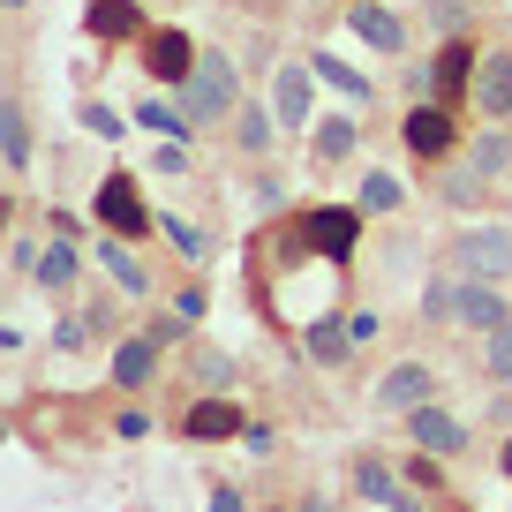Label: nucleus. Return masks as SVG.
I'll list each match as a JSON object with an SVG mask.
<instances>
[{
    "label": "nucleus",
    "instance_id": "nucleus-11",
    "mask_svg": "<svg viewBox=\"0 0 512 512\" xmlns=\"http://www.w3.org/2000/svg\"><path fill=\"white\" fill-rule=\"evenodd\" d=\"M452 136H460V128H452V106H430V98H422V106L400 121V144L415 151V159H445Z\"/></svg>",
    "mask_w": 512,
    "mask_h": 512
},
{
    "label": "nucleus",
    "instance_id": "nucleus-40",
    "mask_svg": "<svg viewBox=\"0 0 512 512\" xmlns=\"http://www.w3.org/2000/svg\"><path fill=\"white\" fill-rule=\"evenodd\" d=\"M302 512H324V497H309V505H302Z\"/></svg>",
    "mask_w": 512,
    "mask_h": 512
},
{
    "label": "nucleus",
    "instance_id": "nucleus-7",
    "mask_svg": "<svg viewBox=\"0 0 512 512\" xmlns=\"http://www.w3.org/2000/svg\"><path fill=\"white\" fill-rule=\"evenodd\" d=\"M354 234H362V211H309V219H294V249H324V256H339L347 264V249H354Z\"/></svg>",
    "mask_w": 512,
    "mask_h": 512
},
{
    "label": "nucleus",
    "instance_id": "nucleus-6",
    "mask_svg": "<svg viewBox=\"0 0 512 512\" xmlns=\"http://www.w3.org/2000/svg\"><path fill=\"white\" fill-rule=\"evenodd\" d=\"M369 400H377L384 415H415V407H430V400H437V369H430V362H400V369H384Z\"/></svg>",
    "mask_w": 512,
    "mask_h": 512
},
{
    "label": "nucleus",
    "instance_id": "nucleus-14",
    "mask_svg": "<svg viewBox=\"0 0 512 512\" xmlns=\"http://www.w3.org/2000/svg\"><path fill=\"white\" fill-rule=\"evenodd\" d=\"M460 324L467 332H505L512 324V309H505V294H497V279H460Z\"/></svg>",
    "mask_w": 512,
    "mask_h": 512
},
{
    "label": "nucleus",
    "instance_id": "nucleus-9",
    "mask_svg": "<svg viewBox=\"0 0 512 512\" xmlns=\"http://www.w3.org/2000/svg\"><path fill=\"white\" fill-rule=\"evenodd\" d=\"M347 31L362 38L369 53H407V16L384 8V0H347Z\"/></svg>",
    "mask_w": 512,
    "mask_h": 512
},
{
    "label": "nucleus",
    "instance_id": "nucleus-35",
    "mask_svg": "<svg viewBox=\"0 0 512 512\" xmlns=\"http://www.w3.org/2000/svg\"><path fill=\"white\" fill-rule=\"evenodd\" d=\"M174 317H181V324L204 317V287H181V294H174Z\"/></svg>",
    "mask_w": 512,
    "mask_h": 512
},
{
    "label": "nucleus",
    "instance_id": "nucleus-19",
    "mask_svg": "<svg viewBox=\"0 0 512 512\" xmlns=\"http://www.w3.org/2000/svg\"><path fill=\"white\" fill-rule=\"evenodd\" d=\"M151 369H159V332H136V339H121L113 347V384H151Z\"/></svg>",
    "mask_w": 512,
    "mask_h": 512
},
{
    "label": "nucleus",
    "instance_id": "nucleus-31",
    "mask_svg": "<svg viewBox=\"0 0 512 512\" xmlns=\"http://www.w3.org/2000/svg\"><path fill=\"white\" fill-rule=\"evenodd\" d=\"M159 226H166V241H174V249H181V256H189V264H204V256H211V241H204V234H196V226H189V219H181V211H174V219H159Z\"/></svg>",
    "mask_w": 512,
    "mask_h": 512
},
{
    "label": "nucleus",
    "instance_id": "nucleus-4",
    "mask_svg": "<svg viewBox=\"0 0 512 512\" xmlns=\"http://www.w3.org/2000/svg\"><path fill=\"white\" fill-rule=\"evenodd\" d=\"M475 68H482V46L467 31H452L445 53L430 61V106H475Z\"/></svg>",
    "mask_w": 512,
    "mask_h": 512
},
{
    "label": "nucleus",
    "instance_id": "nucleus-2",
    "mask_svg": "<svg viewBox=\"0 0 512 512\" xmlns=\"http://www.w3.org/2000/svg\"><path fill=\"white\" fill-rule=\"evenodd\" d=\"M445 272L460 279H512V226H460L445 241Z\"/></svg>",
    "mask_w": 512,
    "mask_h": 512
},
{
    "label": "nucleus",
    "instance_id": "nucleus-28",
    "mask_svg": "<svg viewBox=\"0 0 512 512\" xmlns=\"http://www.w3.org/2000/svg\"><path fill=\"white\" fill-rule=\"evenodd\" d=\"M482 377H490V384H512V324L482 339Z\"/></svg>",
    "mask_w": 512,
    "mask_h": 512
},
{
    "label": "nucleus",
    "instance_id": "nucleus-43",
    "mask_svg": "<svg viewBox=\"0 0 512 512\" xmlns=\"http://www.w3.org/2000/svg\"><path fill=\"white\" fill-rule=\"evenodd\" d=\"M302 8H317V0H302Z\"/></svg>",
    "mask_w": 512,
    "mask_h": 512
},
{
    "label": "nucleus",
    "instance_id": "nucleus-15",
    "mask_svg": "<svg viewBox=\"0 0 512 512\" xmlns=\"http://www.w3.org/2000/svg\"><path fill=\"white\" fill-rule=\"evenodd\" d=\"M98 264H106V279H113V287L128 294V302H144V294H151V272H144V256L128 249L121 234H106V241H98Z\"/></svg>",
    "mask_w": 512,
    "mask_h": 512
},
{
    "label": "nucleus",
    "instance_id": "nucleus-5",
    "mask_svg": "<svg viewBox=\"0 0 512 512\" xmlns=\"http://www.w3.org/2000/svg\"><path fill=\"white\" fill-rule=\"evenodd\" d=\"M272 113H279V128H287V136H302V128H309V113H317V68H309V61H279V76H272Z\"/></svg>",
    "mask_w": 512,
    "mask_h": 512
},
{
    "label": "nucleus",
    "instance_id": "nucleus-32",
    "mask_svg": "<svg viewBox=\"0 0 512 512\" xmlns=\"http://www.w3.org/2000/svg\"><path fill=\"white\" fill-rule=\"evenodd\" d=\"M445 204H452V211L482 204V174H475V166H460V174H445Z\"/></svg>",
    "mask_w": 512,
    "mask_h": 512
},
{
    "label": "nucleus",
    "instance_id": "nucleus-27",
    "mask_svg": "<svg viewBox=\"0 0 512 512\" xmlns=\"http://www.w3.org/2000/svg\"><path fill=\"white\" fill-rule=\"evenodd\" d=\"M347 354H354V332H347V324H309V362L332 369V362H347Z\"/></svg>",
    "mask_w": 512,
    "mask_h": 512
},
{
    "label": "nucleus",
    "instance_id": "nucleus-20",
    "mask_svg": "<svg viewBox=\"0 0 512 512\" xmlns=\"http://www.w3.org/2000/svg\"><path fill=\"white\" fill-rule=\"evenodd\" d=\"M354 144H362V121H354V113H332V121H317V128H309V151H317V166L354 159Z\"/></svg>",
    "mask_w": 512,
    "mask_h": 512
},
{
    "label": "nucleus",
    "instance_id": "nucleus-38",
    "mask_svg": "<svg viewBox=\"0 0 512 512\" xmlns=\"http://www.w3.org/2000/svg\"><path fill=\"white\" fill-rule=\"evenodd\" d=\"M38 256H46V249H38V241H31V234H23V241H16V249H8V264H16V272H38Z\"/></svg>",
    "mask_w": 512,
    "mask_h": 512
},
{
    "label": "nucleus",
    "instance_id": "nucleus-34",
    "mask_svg": "<svg viewBox=\"0 0 512 512\" xmlns=\"http://www.w3.org/2000/svg\"><path fill=\"white\" fill-rule=\"evenodd\" d=\"M83 128H91V136H121V113H113V106H98V98H91V106H83Z\"/></svg>",
    "mask_w": 512,
    "mask_h": 512
},
{
    "label": "nucleus",
    "instance_id": "nucleus-26",
    "mask_svg": "<svg viewBox=\"0 0 512 512\" xmlns=\"http://www.w3.org/2000/svg\"><path fill=\"white\" fill-rule=\"evenodd\" d=\"M422 317L430 324H460V272H445V279L422 287Z\"/></svg>",
    "mask_w": 512,
    "mask_h": 512
},
{
    "label": "nucleus",
    "instance_id": "nucleus-25",
    "mask_svg": "<svg viewBox=\"0 0 512 512\" xmlns=\"http://www.w3.org/2000/svg\"><path fill=\"white\" fill-rule=\"evenodd\" d=\"M309 68H317V83H332L339 98H354V106H369V83H362V68L332 61V53H309Z\"/></svg>",
    "mask_w": 512,
    "mask_h": 512
},
{
    "label": "nucleus",
    "instance_id": "nucleus-36",
    "mask_svg": "<svg viewBox=\"0 0 512 512\" xmlns=\"http://www.w3.org/2000/svg\"><path fill=\"white\" fill-rule=\"evenodd\" d=\"M53 347L76 354V347H83V317H61V324H53Z\"/></svg>",
    "mask_w": 512,
    "mask_h": 512
},
{
    "label": "nucleus",
    "instance_id": "nucleus-30",
    "mask_svg": "<svg viewBox=\"0 0 512 512\" xmlns=\"http://www.w3.org/2000/svg\"><path fill=\"white\" fill-rule=\"evenodd\" d=\"M354 211H400V181H392V174H362Z\"/></svg>",
    "mask_w": 512,
    "mask_h": 512
},
{
    "label": "nucleus",
    "instance_id": "nucleus-41",
    "mask_svg": "<svg viewBox=\"0 0 512 512\" xmlns=\"http://www.w3.org/2000/svg\"><path fill=\"white\" fill-rule=\"evenodd\" d=\"M505 475H512V437H505Z\"/></svg>",
    "mask_w": 512,
    "mask_h": 512
},
{
    "label": "nucleus",
    "instance_id": "nucleus-3",
    "mask_svg": "<svg viewBox=\"0 0 512 512\" xmlns=\"http://www.w3.org/2000/svg\"><path fill=\"white\" fill-rule=\"evenodd\" d=\"M91 211H98V226L106 234H121V241H144L151 226V204H144V189H136V174H106L98 181V196H91Z\"/></svg>",
    "mask_w": 512,
    "mask_h": 512
},
{
    "label": "nucleus",
    "instance_id": "nucleus-37",
    "mask_svg": "<svg viewBox=\"0 0 512 512\" xmlns=\"http://www.w3.org/2000/svg\"><path fill=\"white\" fill-rule=\"evenodd\" d=\"M347 332H354V347H369V339H377V309H354Z\"/></svg>",
    "mask_w": 512,
    "mask_h": 512
},
{
    "label": "nucleus",
    "instance_id": "nucleus-29",
    "mask_svg": "<svg viewBox=\"0 0 512 512\" xmlns=\"http://www.w3.org/2000/svg\"><path fill=\"white\" fill-rule=\"evenodd\" d=\"M189 362H196V384H211V392H226V384H234V354H219V347H196Z\"/></svg>",
    "mask_w": 512,
    "mask_h": 512
},
{
    "label": "nucleus",
    "instance_id": "nucleus-13",
    "mask_svg": "<svg viewBox=\"0 0 512 512\" xmlns=\"http://www.w3.org/2000/svg\"><path fill=\"white\" fill-rule=\"evenodd\" d=\"M475 113H482V121H512V46L482 53V68H475Z\"/></svg>",
    "mask_w": 512,
    "mask_h": 512
},
{
    "label": "nucleus",
    "instance_id": "nucleus-22",
    "mask_svg": "<svg viewBox=\"0 0 512 512\" xmlns=\"http://www.w3.org/2000/svg\"><path fill=\"white\" fill-rule=\"evenodd\" d=\"M354 490H362L369 505H384V512H407V490L392 482V467H384V460H369V452L354 460Z\"/></svg>",
    "mask_w": 512,
    "mask_h": 512
},
{
    "label": "nucleus",
    "instance_id": "nucleus-12",
    "mask_svg": "<svg viewBox=\"0 0 512 512\" xmlns=\"http://www.w3.org/2000/svg\"><path fill=\"white\" fill-rule=\"evenodd\" d=\"M181 437H196V445H219V437H249V422H241V400H226V392L196 400L189 415H181Z\"/></svg>",
    "mask_w": 512,
    "mask_h": 512
},
{
    "label": "nucleus",
    "instance_id": "nucleus-21",
    "mask_svg": "<svg viewBox=\"0 0 512 512\" xmlns=\"http://www.w3.org/2000/svg\"><path fill=\"white\" fill-rule=\"evenodd\" d=\"M76 272H83V256H76V241H68V234H53L46 241V256H38V287H46V294H68V287H76Z\"/></svg>",
    "mask_w": 512,
    "mask_h": 512
},
{
    "label": "nucleus",
    "instance_id": "nucleus-10",
    "mask_svg": "<svg viewBox=\"0 0 512 512\" xmlns=\"http://www.w3.org/2000/svg\"><path fill=\"white\" fill-rule=\"evenodd\" d=\"M407 437H415V452H430V460H460V452H467V422L445 415L437 400L407 415Z\"/></svg>",
    "mask_w": 512,
    "mask_h": 512
},
{
    "label": "nucleus",
    "instance_id": "nucleus-17",
    "mask_svg": "<svg viewBox=\"0 0 512 512\" xmlns=\"http://www.w3.org/2000/svg\"><path fill=\"white\" fill-rule=\"evenodd\" d=\"M0 166L31 174V113H23V98H0Z\"/></svg>",
    "mask_w": 512,
    "mask_h": 512
},
{
    "label": "nucleus",
    "instance_id": "nucleus-1",
    "mask_svg": "<svg viewBox=\"0 0 512 512\" xmlns=\"http://www.w3.org/2000/svg\"><path fill=\"white\" fill-rule=\"evenodd\" d=\"M181 106H189V121H196V128L234 121V113H241V68H234V53H226V46H204L196 76L181 83Z\"/></svg>",
    "mask_w": 512,
    "mask_h": 512
},
{
    "label": "nucleus",
    "instance_id": "nucleus-23",
    "mask_svg": "<svg viewBox=\"0 0 512 512\" xmlns=\"http://www.w3.org/2000/svg\"><path fill=\"white\" fill-rule=\"evenodd\" d=\"M144 16H136V0H91V38H136Z\"/></svg>",
    "mask_w": 512,
    "mask_h": 512
},
{
    "label": "nucleus",
    "instance_id": "nucleus-8",
    "mask_svg": "<svg viewBox=\"0 0 512 512\" xmlns=\"http://www.w3.org/2000/svg\"><path fill=\"white\" fill-rule=\"evenodd\" d=\"M196 61H204V46H196L189 31H144V68L159 83H174V91H181V83L196 76Z\"/></svg>",
    "mask_w": 512,
    "mask_h": 512
},
{
    "label": "nucleus",
    "instance_id": "nucleus-39",
    "mask_svg": "<svg viewBox=\"0 0 512 512\" xmlns=\"http://www.w3.org/2000/svg\"><path fill=\"white\" fill-rule=\"evenodd\" d=\"M211 512H241V490H226V482H219V490H211Z\"/></svg>",
    "mask_w": 512,
    "mask_h": 512
},
{
    "label": "nucleus",
    "instance_id": "nucleus-42",
    "mask_svg": "<svg viewBox=\"0 0 512 512\" xmlns=\"http://www.w3.org/2000/svg\"><path fill=\"white\" fill-rule=\"evenodd\" d=\"M8 8H23V0H8Z\"/></svg>",
    "mask_w": 512,
    "mask_h": 512
},
{
    "label": "nucleus",
    "instance_id": "nucleus-16",
    "mask_svg": "<svg viewBox=\"0 0 512 512\" xmlns=\"http://www.w3.org/2000/svg\"><path fill=\"white\" fill-rule=\"evenodd\" d=\"M467 166H475L482 181H505V174H512V128H505V121H482L475 144H467Z\"/></svg>",
    "mask_w": 512,
    "mask_h": 512
},
{
    "label": "nucleus",
    "instance_id": "nucleus-33",
    "mask_svg": "<svg viewBox=\"0 0 512 512\" xmlns=\"http://www.w3.org/2000/svg\"><path fill=\"white\" fill-rule=\"evenodd\" d=\"M422 16H430L437 31H460V23L475 16V0H422Z\"/></svg>",
    "mask_w": 512,
    "mask_h": 512
},
{
    "label": "nucleus",
    "instance_id": "nucleus-18",
    "mask_svg": "<svg viewBox=\"0 0 512 512\" xmlns=\"http://www.w3.org/2000/svg\"><path fill=\"white\" fill-rule=\"evenodd\" d=\"M272 136H279V113H272V98H264V106H256V98H241V113H234V151L264 159V151H272Z\"/></svg>",
    "mask_w": 512,
    "mask_h": 512
},
{
    "label": "nucleus",
    "instance_id": "nucleus-24",
    "mask_svg": "<svg viewBox=\"0 0 512 512\" xmlns=\"http://www.w3.org/2000/svg\"><path fill=\"white\" fill-rule=\"evenodd\" d=\"M136 121L151 128V136H166V144H189L196 136V121H189V106H166V98H151L144 113H136Z\"/></svg>",
    "mask_w": 512,
    "mask_h": 512
}]
</instances>
